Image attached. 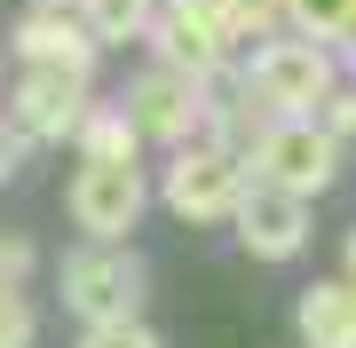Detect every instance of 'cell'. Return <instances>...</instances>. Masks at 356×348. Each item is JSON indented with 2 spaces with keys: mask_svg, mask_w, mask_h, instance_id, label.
I'll use <instances>...</instances> for the list:
<instances>
[{
  "mask_svg": "<svg viewBox=\"0 0 356 348\" xmlns=\"http://www.w3.org/2000/svg\"><path fill=\"white\" fill-rule=\"evenodd\" d=\"M79 167H135L143 158V135L127 127V111L119 103H88V119H79Z\"/></svg>",
  "mask_w": 356,
  "mask_h": 348,
  "instance_id": "12",
  "label": "cell"
},
{
  "mask_svg": "<svg viewBox=\"0 0 356 348\" xmlns=\"http://www.w3.org/2000/svg\"><path fill=\"white\" fill-rule=\"evenodd\" d=\"M166 206H175L182 222H229L238 214V198H245V167H238V151H222V142H182L175 151V167H166Z\"/></svg>",
  "mask_w": 356,
  "mask_h": 348,
  "instance_id": "4",
  "label": "cell"
},
{
  "mask_svg": "<svg viewBox=\"0 0 356 348\" xmlns=\"http://www.w3.org/2000/svg\"><path fill=\"white\" fill-rule=\"evenodd\" d=\"M293 324H301L309 348H356V293L341 277L332 285H309L301 301H293Z\"/></svg>",
  "mask_w": 356,
  "mask_h": 348,
  "instance_id": "11",
  "label": "cell"
},
{
  "mask_svg": "<svg viewBox=\"0 0 356 348\" xmlns=\"http://www.w3.org/2000/svg\"><path fill=\"white\" fill-rule=\"evenodd\" d=\"M238 245L254 261H293L309 245V206L301 198H285V190H261V182H245V198H238Z\"/></svg>",
  "mask_w": 356,
  "mask_h": 348,
  "instance_id": "9",
  "label": "cell"
},
{
  "mask_svg": "<svg viewBox=\"0 0 356 348\" xmlns=\"http://www.w3.org/2000/svg\"><path fill=\"white\" fill-rule=\"evenodd\" d=\"M143 40H151L159 72H182V79H198V88L229 72V48H222V40L206 32V24H191L175 0H159V16H151V32H143Z\"/></svg>",
  "mask_w": 356,
  "mask_h": 348,
  "instance_id": "10",
  "label": "cell"
},
{
  "mask_svg": "<svg viewBox=\"0 0 356 348\" xmlns=\"http://www.w3.org/2000/svg\"><path fill=\"white\" fill-rule=\"evenodd\" d=\"M40 340V309L24 293H0V348H32Z\"/></svg>",
  "mask_w": 356,
  "mask_h": 348,
  "instance_id": "16",
  "label": "cell"
},
{
  "mask_svg": "<svg viewBox=\"0 0 356 348\" xmlns=\"http://www.w3.org/2000/svg\"><path fill=\"white\" fill-rule=\"evenodd\" d=\"M317 127H325L332 142H348V135H356V88H332V95H325V111H317Z\"/></svg>",
  "mask_w": 356,
  "mask_h": 348,
  "instance_id": "19",
  "label": "cell"
},
{
  "mask_svg": "<svg viewBox=\"0 0 356 348\" xmlns=\"http://www.w3.org/2000/svg\"><path fill=\"white\" fill-rule=\"evenodd\" d=\"M285 24L309 48H332V40L356 32V0H285Z\"/></svg>",
  "mask_w": 356,
  "mask_h": 348,
  "instance_id": "14",
  "label": "cell"
},
{
  "mask_svg": "<svg viewBox=\"0 0 356 348\" xmlns=\"http://www.w3.org/2000/svg\"><path fill=\"white\" fill-rule=\"evenodd\" d=\"M64 206L88 230V245H119L143 222V206H151V182H143V167H79Z\"/></svg>",
  "mask_w": 356,
  "mask_h": 348,
  "instance_id": "6",
  "label": "cell"
},
{
  "mask_svg": "<svg viewBox=\"0 0 356 348\" xmlns=\"http://www.w3.org/2000/svg\"><path fill=\"white\" fill-rule=\"evenodd\" d=\"M16 167H24V135H16L8 119H0V190L16 182Z\"/></svg>",
  "mask_w": 356,
  "mask_h": 348,
  "instance_id": "21",
  "label": "cell"
},
{
  "mask_svg": "<svg viewBox=\"0 0 356 348\" xmlns=\"http://www.w3.org/2000/svg\"><path fill=\"white\" fill-rule=\"evenodd\" d=\"M348 88H356V32H348Z\"/></svg>",
  "mask_w": 356,
  "mask_h": 348,
  "instance_id": "23",
  "label": "cell"
},
{
  "mask_svg": "<svg viewBox=\"0 0 356 348\" xmlns=\"http://www.w3.org/2000/svg\"><path fill=\"white\" fill-rule=\"evenodd\" d=\"M24 277H32V238L0 230V293H24Z\"/></svg>",
  "mask_w": 356,
  "mask_h": 348,
  "instance_id": "18",
  "label": "cell"
},
{
  "mask_svg": "<svg viewBox=\"0 0 356 348\" xmlns=\"http://www.w3.org/2000/svg\"><path fill=\"white\" fill-rule=\"evenodd\" d=\"M245 88H254V103H269L277 119H317L325 95L341 88V72H332V48H309V40H261V48L245 56Z\"/></svg>",
  "mask_w": 356,
  "mask_h": 348,
  "instance_id": "3",
  "label": "cell"
},
{
  "mask_svg": "<svg viewBox=\"0 0 356 348\" xmlns=\"http://www.w3.org/2000/svg\"><path fill=\"white\" fill-rule=\"evenodd\" d=\"M341 285L356 293V230H348V245H341Z\"/></svg>",
  "mask_w": 356,
  "mask_h": 348,
  "instance_id": "22",
  "label": "cell"
},
{
  "mask_svg": "<svg viewBox=\"0 0 356 348\" xmlns=\"http://www.w3.org/2000/svg\"><path fill=\"white\" fill-rule=\"evenodd\" d=\"M8 56H24V72H72V79L95 72V40L72 8H24L8 32Z\"/></svg>",
  "mask_w": 356,
  "mask_h": 348,
  "instance_id": "8",
  "label": "cell"
},
{
  "mask_svg": "<svg viewBox=\"0 0 356 348\" xmlns=\"http://www.w3.org/2000/svg\"><path fill=\"white\" fill-rule=\"evenodd\" d=\"M79 348H159V333L143 317H127V324H79Z\"/></svg>",
  "mask_w": 356,
  "mask_h": 348,
  "instance_id": "17",
  "label": "cell"
},
{
  "mask_svg": "<svg viewBox=\"0 0 356 348\" xmlns=\"http://www.w3.org/2000/svg\"><path fill=\"white\" fill-rule=\"evenodd\" d=\"M175 8L191 16V24H206V32L222 40V48H238V40H245V16H238V0H175Z\"/></svg>",
  "mask_w": 356,
  "mask_h": 348,
  "instance_id": "15",
  "label": "cell"
},
{
  "mask_svg": "<svg viewBox=\"0 0 356 348\" xmlns=\"http://www.w3.org/2000/svg\"><path fill=\"white\" fill-rule=\"evenodd\" d=\"M88 103H95L88 79H72V72H24L16 95H8V127L24 142H64V135H79Z\"/></svg>",
  "mask_w": 356,
  "mask_h": 348,
  "instance_id": "7",
  "label": "cell"
},
{
  "mask_svg": "<svg viewBox=\"0 0 356 348\" xmlns=\"http://www.w3.org/2000/svg\"><path fill=\"white\" fill-rule=\"evenodd\" d=\"M24 8H72V0H24Z\"/></svg>",
  "mask_w": 356,
  "mask_h": 348,
  "instance_id": "24",
  "label": "cell"
},
{
  "mask_svg": "<svg viewBox=\"0 0 356 348\" xmlns=\"http://www.w3.org/2000/svg\"><path fill=\"white\" fill-rule=\"evenodd\" d=\"M119 111H127V127L143 142H166V151H182V142H198L206 135V111H214V95L198 88V79H182V72H143L127 95H119Z\"/></svg>",
  "mask_w": 356,
  "mask_h": 348,
  "instance_id": "5",
  "label": "cell"
},
{
  "mask_svg": "<svg viewBox=\"0 0 356 348\" xmlns=\"http://www.w3.org/2000/svg\"><path fill=\"white\" fill-rule=\"evenodd\" d=\"M245 182H261V190H285V198H317L341 182V142H332L317 119H269L254 135V158H245Z\"/></svg>",
  "mask_w": 356,
  "mask_h": 348,
  "instance_id": "1",
  "label": "cell"
},
{
  "mask_svg": "<svg viewBox=\"0 0 356 348\" xmlns=\"http://www.w3.org/2000/svg\"><path fill=\"white\" fill-rule=\"evenodd\" d=\"M238 16H245V40H277V24H285V0H238Z\"/></svg>",
  "mask_w": 356,
  "mask_h": 348,
  "instance_id": "20",
  "label": "cell"
},
{
  "mask_svg": "<svg viewBox=\"0 0 356 348\" xmlns=\"http://www.w3.org/2000/svg\"><path fill=\"white\" fill-rule=\"evenodd\" d=\"M143 285H151V270H143L127 245H79V254H64V270H56V293H64V309L79 324H127L143 309Z\"/></svg>",
  "mask_w": 356,
  "mask_h": 348,
  "instance_id": "2",
  "label": "cell"
},
{
  "mask_svg": "<svg viewBox=\"0 0 356 348\" xmlns=\"http://www.w3.org/2000/svg\"><path fill=\"white\" fill-rule=\"evenodd\" d=\"M72 16L88 24L95 48H127V40L151 32V16H159V0H72Z\"/></svg>",
  "mask_w": 356,
  "mask_h": 348,
  "instance_id": "13",
  "label": "cell"
}]
</instances>
